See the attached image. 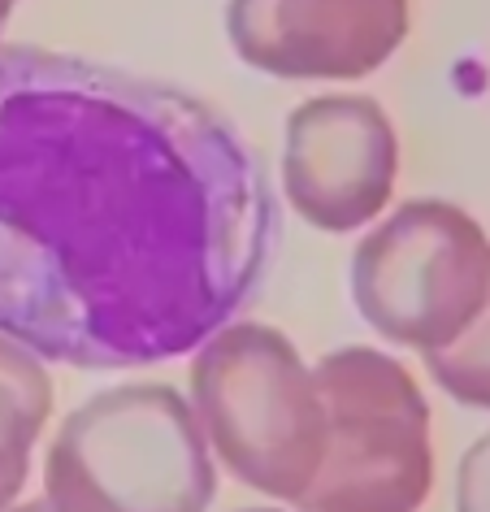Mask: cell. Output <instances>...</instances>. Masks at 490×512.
<instances>
[{
	"instance_id": "cell-10",
	"label": "cell",
	"mask_w": 490,
	"mask_h": 512,
	"mask_svg": "<svg viewBox=\"0 0 490 512\" xmlns=\"http://www.w3.org/2000/svg\"><path fill=\"white\" fill-rule=\"evenodd\" d=\"M456 512H490V430L473 439L456 469Z\"/></svg>"
},
{
	"instance_id": "cell-8",
	"label": "cell",
	"mask_w": 490,
	"mask_h": 512,
	"mask_svg": "<svg viewBox=\"0 0 490 512\" xmlns=\"http://www.w3.org/2000/svg\"><path fill=\"white\" fill-rule=\"evenodd\" d=\"M53 378L44 356L0 335V512L18 504L31 473V452L53 417Z\"/></svg>"
},
{
	"instance_id": "cell-11",
	"label": "cell",
	"mask_w": 490,
	"mask_h": 512,
	"mask_svg": "<svg viewBox=\"0 0 490 512\" xmlns=\"http://www.w3.org/2000/svg\"><path fill=\"white\" fill-rule=\"evenodd\" d=\"M9 512H53V504L48 499H31V504H14Z\"/></svg>"
},
{
	"instance_id": "cell-4",
	"label": "cell",
	"mask_w": 490,
	"mask_h": 512,
	"mask_svg": "<svg viewBox=\"0 0 490 512\" xmlns=\"http://www.w3.org/2000/svg\"><path fill=\"white\" fill-rule=\"evenodd\" d=\"M317 369L326 460L300 512H421L434 491L430 404L412 369L382 348L347 343Z\"/></svg>"
},
{
	"instance_id": "cell-13",
	"label": "cell",
	"mask_w": 490,
	"mask_h": 512,
	"mask_svg": "<svg viewBox=\"0 0 490 512\" xmlns=\"http://www.w3.org/2000/svg\"><path fill=\"white\" fill-rule=\"evenodd\" d=\"M243 512H287V508H243Z\"/></svg>"
},
{
	"instance_id": "cell-6",
	"label": "cell",
	"mask_w": 490,
	"mask_h": 512,
	"mask_svg": "<svg viewBox=\"0 0 490 512\" xmlns=\"http://www.w3.org/2000/svg\"><path fill=\"white\" fill-rule=\"evenodd\" d=\"M399 135L373 96L330 92L300 100L282 131V196L313 230L373 226L395 196Z\"/></svg>"
},
{
	"instance_id": "cell-3",
	"label": "cell",
	"mask_w": 490,
	"mask_h": 512,
	"mask_svg": "<svg viewBox=\"0 0 490 512\" xmlns=\"http://www.w3.org/2000/svg\"><path fill=\"white\" fill-rule=\"evenodd\" d=\"M191 408L230 478L300 504L326 460L317 369L265 322H230L191 356Z\"/></svg>"
},
{
	"instance_id": "cell-7",
	"label": "cell",
	"mask_w": 490,
	"mask_h": 512,
	"mask_svg": "<svg viewBox=\"0 0 490 512\" xmlns=\"http://www.w3.org/2000/svg\"><path fill=\"white\" fill-rule=\"evenodd\" d=\"M412 0H226L239 61L274 79H365L399 53Z\"/></svg>"
},
{
	"instance_id": "cell-5",
	"label": "cell",
	"mask_w": 490,
	"mask_h": 512,
	"mask_svg": "<svg viewBox=\"0 0 490 512\" xmlns=\"http://www.w3.org/2000/svg\"><path fill=\"white\" fill-rule=\"evenodd\" d=\"M356 313L386 343L421 356L451 348L490 300V239L451 200H408L352 252Z\"/></svg>"
},
{
	"instance_id": "cell-1",
	"label": "cell",
	"mask_w": 490,
	"mask_h": 512,
	"mask_svg": "<svg viewBox=\"0 0 490 512\" xmlns=\"http://www.w3.org/2000/svg\"><path fill=\"white\" fill-rule=\"evenodd\" d=\"M278 248L256 148L209 100L0 48V335L74 369L196 356Z\"/></svg>"
},
{
	"instance_id": "cell-9",
	"label": "cell",
	"mask_w": 490,
	"mask_h": 512,
	"mask_svg": "<svg viewBox=\"0 0 490 512\" xmlns=\"http://www.w3.org/2000/svg\"><path fill=\"white\" fill-rule=\"evenodd\" d=\"M425 369L456 404L490 413V300L451 348L425 356Z\"/></svg>"
},
{
	"instance_id": "cell-2",
	"label": "cell",
	"mask_w": 490,
	"mask_h": 512,
	"mask_svg": "<svg viewBox=\"0 0 490 512\" xmlns=\"http://www.w3.org/2000/svg\"><path fill=\"white\" fill-rule=\"evenodd\" d=\"M44 499L53 512H209L217 460L183 391L122 382L57 426Z\"/></svg>"
},
{
	"instance_id": "cell-12",
	"label": "cell",
	"mask_w": 490,
	"mask_h": 512,
	"mask_svg": "<svg viewBox=\"0 0 490 512\" xmlns=\"http://www.w3.org/2000/svg\"><path fill=\"white\" fill-rule=\"evenodd\" d=\"M14 5H18V0H0V31H5V22H9V14H14ZM0 48H5V44H0Z\"/></svg>"
}]
</instances>
